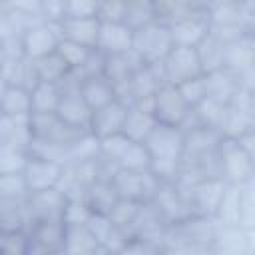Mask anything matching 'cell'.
<instances>
[{
	"label": "cell",
	"mask_w": 255,
	"mask_h": 255,
	"mask_svg": "<svg viewBox=\"0 0 255 255\" xmlns=\"http://www.w3.org/2000/svg\"><path fill=\"white\" fill-rule=\"evenodd\" d=\"M28 195L22 173H8V175H0V199L6 201H16L18 197Z\"/></svg>",
	"instance_id": "36"
},
{
	"label": "cell",
	"mask_w": 255,
	"mask_h": 255,
	"mask_svg": "<svg viewBox=\"0 0 255 255\" xmlns=\"http://www.w3.org/2000/svg\"><path fill=\"white\" fill-rule=\"evenodd\" d=\"M64 169H66V165L60 163V161L28 155L26 165L22 169V179H24L28 195L42 193V191H48V189H60Z\"/></svg>",
	"instance_id": "4"
},
{
	"label": "cell",
	"mask_w": 255,
	"mask_h": 255,
	"mask_svg": "<svg viewBox=\"0 0 255 255\" xmlns=\"http://www.w3.org/2000/svg\"><path fill=\"white\" fill-rule=\"evenodd\" d=\"M86 227L94 235L98 247L104 249V251H108V253H114V255L129 239V235L122 227H118L116 223H112V219L108 215H96V213H92L90 219H88V223H86Z\"/></svg>",
	"instance_id": "13"
},
{
	"label": "cell",
	"mask_w": 255,
	"mask_h": 255,
	"mask_svg": "<svg viewBox=\"0 0 255 255\" xmlns=\"http://www.w3.org/2000/svg\"><path fill=\"white\" fill-rule=\"evenodd\" d=\"M90 215L92 211L88 209L84 199H66L64 213H62V221L66 225H86Z\"/></svg>",
	"instance_id": "35"
},
{
	"label": "cell",
	"mask_w": 255,
	"mask_h": 255,
	"mask_svg": "<svg viewBox=\"0 0 255 255\" xmlns=\"http://www.w3.org/2000/svg\"><path fill=\"white\" fill-rule=\"evenodd\" d=\"M155 20V8H153V2H143V0H137V2H126V16H124V24L135 32L147 24H151Z\"/></svg>",
	"instance_id": "28"
},
{
	"label": "cell",
	"mask_w": 255,
	"mask_h": 255,
	"mask_svg": "<svg viewBox=\"0 0 255 255\" xmlns=\"http://www.w3.org/2000/svg\"><path fill=\"white\" fill-rule=\"evenodd\" d=\"M181 94V98L185 100V104L193 110L197 104H201L207 98V90H205V78H193L189 82H183L179 86H175Z\"/></svg>",
	"instance_id": "34"
},
{
	"label": "cell",
	"mask_w": 255,
	"mask_h": 255,
	"mask_svg": "<svg viewBox=\"0 0 255 255\" xmlns=\"http://www.w3.org/2000/svg\"><path fill=\"white\" fill-rule=\"evenodd\" d=\"M32 114L30 90L20 86H8L0 98V116L8 120H24Z\"/></svg>",
	"instance_id": "22"
},
{
	"label": "cell",
	"mask_w": 255,
	"mask_h": 255,
	"mask_svg": "<svg viewBox=\"0 0 255 255\" xmlns=\"http://www.w3.org/2000/svg\"><path fill=\"white\" fill-rule=\"evenodd\" d=\"M151 114L157 124L171 126V128H183V124L189 120L191 108L181 98L179 90L175 86H161L153 98H151Z\"/></svg>",
	"instance_id": "5"
},
{
	"label": "cell",
	"mask_w": 255,
	"mask_h": 255,
	"mask_svg": "<svg viewBox=\"0 0 255 255\" xmlns=\"http://www.w3.org/2000/svg\"><path fill=\"white\" fill-rule=\"evenodd\" d=\"M28 213L30 221H40V219H62L64 205H66V195L60 189H48L42 193H32L28 195Z\"/></svg>",
	"instance_id": "16"
},
{
	"label": "cell",
	"mask_w": 255,
	"mask_h": 255,
	"mask_svg": "<svg viewBox=\"0 0 255 255\" xmlns=\"http://www.w3.org/2000/svg\"><path fill=\"white\" fill-rule=\"evenodd\" d=\"M6 88H8V84L4 82V78H2V74H0V98H2V94H4Z\"/></svg>",
	"instance_id": "41"
},
{
	"label": "cell",
	"mask_w": 255,
	"mask_h": 255,
	"mask_svg": "<svg viewBox=\"0 0 255 255\" xmlns=\"http://www.w3.org/2000/svg\"><path fill=\"white\" fill-rule=\"evenodd\" d=\"M78 94L84 100V104L96 112L108 104H112L114 100H118L114 86L100 74V76H84L78 80Z\"/></svg>",
	"instance_id": "14"
},
{
	"label": "cell",
	"mask_w": 255,
	"mask_h": 255,
	"mask_svg": "<svg viewBox=\"0 0 255 255\" xmlns=\"http://www.w3.org/2000/svg\"><path fill=\"white\" fill-rule=\"evenodd\" d=\"M129 143H131V139H128L124 133L104 137V139H100V157L118 167V161H120V157L124 155V151L128 149Z\"/></svg>",
	"instance_id": "31"
},
{
	"label": "cell",
	"mask_w": 255,
	"mask_h": 255,
	"mask_svg": "<svg viewBox=\"0 0 255 255\" xmlns=\"http://www.w3.org/2000/svg\"><path fill=\"white\" fill-rule=\"evenodd\" d=\"M171 48H173V42H171L169 28L165 24L157 22V20H153L151 24H147V26H143V28L133 32L131 52L145 66L161 62Z\"/></svg>",
	"instance_id": "1"
},
{
	"label": "cell",
	"mask_w": 255,
	"mask_h": 255,
	"mask_svg": "<svg viewBox=\"0 0 255 255\" xmlns=\"http://www.w3.org/2000/svg\"><path fill=\"white\" fill-rule=\"evenodd\" d=\"M116 255H159V247L147 237H129Z\"/></svg>",
	"instance_id": "39"
},
{
	"label": "cell",
	"mask_w": 255,
	"mask_h": 255,
	"mask_svg": "<svg viewBox=\"0 0 255 255\" xmlns=\"http://www.w3.org/2000/svg\"><path fill=\"white\" fill-rule=\"evenodd\" d=\"M98 243L86 225H66L64 255H96Z\"/></svg>",
	"instance_id": "25"
},
{
	"label": "cell",
	"mask_w": 255,
	"mask_h": 255,
	"mask_svg": "<svg viewBox=\"0 0 255 255\" xmlns=\"http://www.w3.org/2000/svg\"><path fill=\"white\" fill-rule=\"evenodd\" d=\"M225 187H227V183L221 177H203L197 183H193V187L189 189L191 193L187 197L191 213L201 215V217L215 215L217 207L223 199Z\"/></svg>",
	"instance_id": "8"
},
{
	"label": "cell",
	"mask_w": 255,
	"mask_h": 255,
	"mask_svg": "<svg viewBox=\"0 0 255 255\" xmlns=\"http://www.w3.org/2000/svg\"><path fill=\"white\" fill-rule=\"evenodd\" d=\"M149 163L151 157L145 149L143 143H135L131 141L128 145V149L124 151V155L118 161V169H129V171H149Z\"/></svg>",
	"instance_id": "29"
},
{
	"label": "cell",
	"mask_w": 255,
	"mask_h": 255,
	"mask_svg": "<svg viewBox=\"0 0 255 255\" xmlns=\"http://www.w3.org/2000/svg\"><path fill=\"white\" fill-rule=\"evenodd\" d=\"M82 199L88 205V209L96 215H110L116 203L120 201L110 179H96L92 185L86 187Z\"/></svg>",
	"instance_id": "20"
},
{
	"label": "cell",
	"mask_w": 255,
	"mask_h": 255,
	"mask_svg": "<svg viewBox=\"0 0 255 255\" xmlns=\"http://www.w3.org/2000/svg\"><path fill=\"white\" fill-rule=\"evenodd\" d=\"M110 181L120 199H128L135 203H149L159 187V181L151 175V171L118 169Z\"/></svg>",
	"instance_id": "3"
},
{
	"label": "cell",
	"mask_w": 255,
	"mask_h": 255,
	"mask_svg": "<svg viewBox=\"0 0 255 255\" xmlns=\"http://www.w3.org/2000/svg\"><path fill=\"white\" fill-rule=\"evenodd\" d=\"M56 118L62 124H66L68 128H72V129H76L80 133H90L92 110L80 98L78 86L62 90V98H60V104H58V110H56Z\"/></svg>",
	"instance_id": "9"
},
{
	"label": "cell",
	"mask_w": 255,
	"mask_h": 255,
	"mask_svg": "<svg viewBox=\"0 0 255 255\" xmlns=\"http://www.w3.org/2000/svg\"><path fill=\"white\" fill-rule=\"evenodd\" d=\"M60 38L80 44L88 50L96 48L98 34H100V22L98 18H78V20H62L58 24Z\"/></svg>",
	"instance_id": "18"
},
{
	"label": "cell",
	"mask_w": 255,
	"mask_h": 255,
	"mask_svg": "<svg viewBox=\"0 0 255 255\" xmlns=\"http://www.w3.org/2000/svg\"><path fill=\"white\" fill-rule=\"evenodd\" d=\"M253 229H243L239 225H223L219 233H215V247L219 255H243L253 251L251 243Z\"/></svg>",
	"instance_id": "19"
},
{
	"label": "cell",
	"mask_w": 255,
	"mask_h": 255,
	"mask_svg": "<svg viewBox=\"0 0 255 255\" xmlns=\"http://www.w3.org/2000/svg\"><path fill=\"white\" fill-rule=\"evenodd\" d=\"M195 50H197V56H199V64H201L203 76L205 74H211V72H217V70H223L225 42H221L211 30H209L207 38Z\"/></svg>",
	"instance_id": "24"
},
{
	"label": "cell",
	"mask_w": 255,
	"mask_h": 255,
	"mask_svg": "<svg viewBox=\"0 0 255 255\" xmlns=\"http://www.w3.org/2000/svg\"><path fill=\"white\" fill-rule=\"evenodd\" d=\"M34 66V76H36V82H46V84H62L68 74H70V68L64 64V60L54 52L42 60H36L32 62Z\"/></svg>",
	"instance_id": "26"
},
{
	"label": "cell",
	"mask_w": 255,
	"mask_h": 255,
	"mask_svg": "<svg viewBox=\"0 0 255 255\" xmlns=\"http://www.w3.org/2000/svg\"><path fill=\"white\" fill-rule=\"evenodd\" d=\"M225 112H227V106H223L211 98H205L201 104H197L191 110V116H195V128H209V129L219 131Z\"/></svg>",
	"instance_id": "27"
},
{
	"label": "cell",
	"mask_w": 255,
	"mask_h": 255,
	"mask_svg": "<svg viewBox=\"0 0 255 255\" xmlns=\"http://www.w3.org/2000/svg\"><path fill=\"white\" fill-rule=\"evenodd\" d=\"M30 239L26 231H2L0 255H28Z\"/></svg>",
	"instance_id": "32"
},
{
	"label": "cell",
	"mask_w": 255,
	"mask_h": 255,
	"mask_svg": "<svg viewBox=\"0 0 255 255\" xmlns=\"http://www.w3.org/2000/svg\"><path fill=\"white\" fill-rule=\"evenodd\" d=\"M8 56H6V48H4V42L0 40V66L4 64V60H6Z\"/></svg>",
	"instance_id": "40"
},
{
	"label": "cell",
	"mask_w": 255,
	"mask_h": 255,
	"mask_svg": "<svg viewBox=\"0 0 255 255\" xmlns=\"http://www.w3.org/2000/svg\"><path fill=\"white\" fill-rule=\"evenodd\" d=\"M131 38L133 32L126 24H100V34L94 50L104 56L126 54L131 50Z\"/></svg>",
	"instance_id": "17"
},
{
	"label": "cell",
	"mask_w": 255,
	"mask_h": 255,
	"mask_svg": "<svg viewBox=\"0 0 255 255\" xmlns=\"http://www.w3.org/2000/svg\"><path fill=\"white\" fill-rule=\"evenodd\" d=\"M60 30L58 24H48V22H38L30 28H26L20 36V46H22V56L30 62L42 60L50 54L56 52L60 44Z\"/></svg>",
	"instance_id": "7"
},
{
	"label": "cell",
	"mask_w": 255,
	"mask_h": 255,
	"mask_svg": "<svg viewBox=\"0 0 255 255\" xmlns=\"http://www.w3.org/2000/svg\"><path fill=\"white\" fill-rule=\"evenodd\" d=\"M98 2L92 0H70L64 2V20H78V18H96Z\"/></svg>",
	"instance_id": "38"
},
{
	"label": "cell",
	"mask_w": 255,
	"mask_h": 255,
	"mask_svg": "<svg viewBox=\"0 0 255 255\" xmlns=\"http://www.w3.org/2000/svg\"><path fill=\"white\" fill-rule=\"evenodd\" d=\"M219 175L227 185H243L253 179V155H249L237 141L223 139L217 147Z\"/></svg>",
	"instance_id": "2"
},
{
	"label": "cell",
	"mask_w": 255,
	"mask_h": 255,
	"mask_svg": "<svg viewBox=\"0 0 255 255\" xmlns=\"http://www.w3.org/2000/svg\"><path fill=\"white\" fill-rule=\"evenodd\" d=\"M255 64V48H253V36L243 34L233 42L225 44V54H223V70L239 76L241 72L253 68Z\"/></svg>",
	"instance_id": "15"
},
{
	"label": "cell",
	"mask_w": 255,
	"mask_h": 255,
	"mask_svg": "<svg viewBox=\"0 0 255 255\" xmlns=\"http://www.w3.org/2000/svg\"><path fill=\"white\" fill-rule=\"evenodd\" d=\"M128 108H129V106H126L124 102L114 100L112 104H108V106H104V108L92 112L90 133H92L94 137H98V139H104V137L122 133Z\"/></svg>",
	"instance_id": "11"
},
{
	"label": "cell",
	"mask_w": 255,
	"mask_h": 255,
	"mask_svg": "<svg viewBox=\"0 0 255 255\" xmlns=\"http://www.w3.org/2000/svg\"><path fill=\"white\" fill-rule=\"evenodd\" d=\"M161 70L169 86H179L183 82L203 76L197 50L183 48V46H173L167 52V56L161 60Z\"/></svg>",
	"instance_id": "6"
},
{
	"label": "cell",
	"mask_w": 255,
	"mask_h": 255,
	"mask_svg": "<svg viewBox=\"0 0 255 255\" xmlns=\"http://www.w3.org/2000/svg\"><path fill=\"white\" fill-rule=\"evenodd\" d=\"M205 90H207V98L229 106V102L233 100V96L241 90L239 80L235 74L227 72V70H217L211 74H205Z\"/></svg>",
	"instance_id": "21"
},
{
	"label": "cell",
	"mask_w": 255,
	"mask_h": 255,
	"mask_svg": "<svg viewBox=\"0 0 255 255\" xmlns=\"http://www.w3.org/2000/svg\"><path fill=\"white\" fill-rule=\"evenodd\" d=\"M126 16V2H98V12L96 18L100 24H124Z\"/></svg>",
	"instance_id": "37"
},
{
	"label": "cell",
	"mask_w": 255,
	"mask_h": 255,
	"mask_svg": "<svg viewBox=\"0 0 255 255\" xmlns=\"http://www.w3.org/2000/svg\"><path fill=\"white\" fill-rule=\"evenodd\" d=\"M56 54L64 60V64L70 68V72H80L86 64V60L90 58L92 50L80 46V44H74V42H68V40H60L58 48H56Z\"/></svg>",
	"instance_id": "30"
},
{
	"label": "cell",
	"mask_w": 255,
	"mask_h": 255,
	"mask_svg": "<svg viewBox=\"0 0 255 255\" xmlns=\"http://www.w3.org/2000/svg\"><path fill=\"white\" fill-rule=\"evenodd\" d=\"M155 126H157V122L151 114V98H149L143 102H135L128 108L122 133L135 143H143Z\"/></svg>",
	"instance_id": "12"
},
{
	"label": "cell",
	"mask_w": 255,
	"mask_h": 255,
	"mask_svg": "<svg viewBox=\"0 0 255 255\" xmlns=\"http://www.w3.org/2000/svg\"><path fill=\"white\" fill-rule=\"evenodd\" d=\"M141 205H143V203H135V201L120 199L108 217L112 219V223H116L118 227H122V229L128 233V227H131V223H133V219L137 217V211H139Z\"/></svg>",
	"instance_id": "33"
},
{
	"label": "cell",
	"mask_w": 255,
	"mask_h": 255,
	"mask_svg": "<svg viewBox=\"0 0 255 255\" xmlns=\"http://www.w3.org/2000/svg\"><path fill=\"white\" fill-rule=\"evenodd\" d=\"M62 98V90L58 84H46V82H36L30 88V102H32V114L48 116L56 114L58 104Z\"/></svg>",
	"instance_id": "23"
},
{
	"label": "cell",
	"mask_w": 255,
	"mask_h": 255,
	"mask_svg": "<svg viewBox=\"0 0 255 255\" xmlns=\"http://www.w3.org/2000/svg\"><path fill=\"white\" fill-rule=\"evenodd\" d=\"M171 34L173 46H183V48H197L209 34L211 26L207 20V6L205 10H199L187 18H181L173 24L167 26Z\"/></svg>",
	"instance_id": "10"
}]
</instances>
